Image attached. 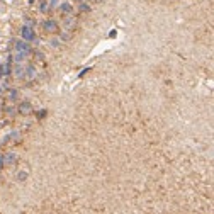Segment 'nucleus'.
I'll return each instance as SVG.
<instances>
[{"label":"nucleus","mask_w":214,"mask_h":214,"mask_svg":"<svg viewBox=\"0 0 214 214\" xmlns=\"http://www.w3.org/2000/svg\"><path fill=\"white\" fill-rule=\"evenodd\" d=\"M20 36H22V39H26V41H36V32H34V27H31V26H24L22 24Z\"/></svg>","instance_id":"f257e3e1"},{"label":"nucleus","mask_w":214,"mask_h":214,"mask_svg":"<svg viewBox=\"0 0 214 214\" xmlns=\"http://www.w3.org/2000/svg\"><path fill=\"white\" fill-rule=\"evenodd\" d=\"M15 51H20V53H31V46H29V41H26V39H20L15 43Z\"/></svg>","instance_id":"f03ea898"},{"label":"nucleus","mask_w":214,"mask_h":214,"mask_svg":"<svg viewBox=\"0 0 214 214\" xmlns=\"http://www.w3.org/2000/svg\"><path fill=\"white\" fill-rule=\"evenodd\" d=\"M17 112H20V114H31L32 112V104L29 100H22L19 104V107H17Z\"/></svg>","instance_id":"7ed1b4c3"},{"label":"nucleus","mask_w":214,"mask_h":214,"mask_svg":"<svg viewBox=\"0 0 214 214\" xmlns=\"http://www.w3.org/2000/svg\"><path fill=\"white\" fill-rule=\"evenodd\" d=\"M43 27H44V31H46V32H56V31H58V22H56V20H53V19L44 20Z\"/></svg>","instance_id":"20e7f679"},{"label":"nucleus","mask_w":214,"mask_h":214,"mask_svg":"<svg viewBox=\"0 0 214 214\" xmlns=\"http://www.w3.org/2000/svg\"><path fill=\"white\" fill-rule=\"evenodd\" d=\"M59 12H61V14H66V15L73 14V7H71V3H68V2L59 3Z\"/></svg>","instance_id":"39448f33"},{"label":"nucleus","mask_w":214,"mask_h":214,"mask_svg":"<svg viewBox=\"0 0 214 214\" xmlns=\"http://www.w3.org/2000/svg\"><path fill=\"white\" fill-rule=\"evenodd\" d=\"M15 158H17V155H15L14 151H9V153L3 155V163H5V165H12V163L15 162Z\"/></svg>","instance_id":"423d86ee"},{"label":"nucleus","mask_w":214,"mask_h":214,"mask_svg":"<svg viewBox=\"0 0 214 214\" xmlns=\"http://www.w3.org/2000/svg\"><path fill=\"white\" fill-rule=\"evenodd\" d=\"M27 56H29L27 53H20V51H17V53H15V55L12 56V59H14L15 63H24V61H26V58H27Z\"/></svg>","instance_id":"0eeeda50"},{"label":"nucleus","mask_w":214,"mask_h":214,"mask_svg":"<svg viewBox=\"0 0 214 214\" xmlns=\"http://www.w3.org/2000/svg\"><path fill=\"white\" fill-rule=\"evenodd\" d=\"M24 70H26V68L22 66V63H17V65L14 66L12 71H14V75H15L17 78H22V77H24Z\"/></svg>","instance_id":"6e6552de"},{"label":"nucleus","mask_w":214,"mask_h":214,"mask_svg":"<svg viewBox=\"0 0 214 214\" xmlns=\"http://www.w3.org/2000/svg\"><path fill=\"white\" fill-rule=\"evenodd\" d=\"M24 77H27V80H32V78L36 77V68L34 66H27V68L24 70Z\"/></svg>","instance_id":"1a4fd4ad"},{"label":"nucleus","mask_w":214,"mask_h":214,"mask_svg":"<svg viewBox=\"0 0 214 214\" xmlns=\"http://www.w3.org/2000/svg\"><path fill=\"white\" fill-rule=\"evenodd\" d=\"M24 26H31V27H34L36 26V20L29 17V15H24Z\"/></svg>","instance_id":"9d476101"},{"label":"nucleus","mask_w":214,"mask_h":214,"mask_svg":"<svg viewBox=\"0 0 214 214\" xmlns=\"http://www.w3.org/2000/svg\"><path fill=\"white\" fill-rule=\"evenodd\" d=\"M78 9H80V12H88V10H90V5H88V3H85V2H82Z\"/></svg>","instance_id":"9b49d317"},{"label":"nucleus","mask_w":214,"mask_h":214,"mask_svg":"<svg viewBox=\"0 0 214 214\" xmlns=\"http://www.w3.org/2000/svg\"><path fill=\"white\" fill-rule=\"evenodd\" d=\"M49 43H51V46H53V48H58L59 44H61V39H58V38H53L51 41H49Z\"/></svg>","instance_id":"f8f14e48"},{"label":"nucleus","mask_w":214,"mask_h":214,"mask_svg":"<svg viewBox=\"0 0 214 214\" xmlns=\"http://www.w3.org/2000/svg\"><path fill=\"white\" fill-rule=\"evenodd\" d=\"M17 95H19V92H17V90H10L9 99H10V100H17Z\"/></svg>","instance_id":"ddd939ff"},{"label":"nucleus","mask_w":214,"mask_h":214,"mask_svg":"<svg viewBox=\"0 0 214 214\" xmlns=\"http://www.w3.org/2000/svg\"><path fill=\"white\" fill-rule=\"evenodd\" d=\"M26 178H27V173H26V172H19V173H17V180H20V182H24Z\"/></svg>","instance_id":"4468645a"},{"label":"nucleus","mask_w":214,"mask_h":214,"mask_svg":"<svg viewBox=\"0 0 214 214\" xmlns=\"http://www.w3.org/2000/svg\"><path fill=\"white\" fill-rule=\"evenodd\" d=\"M48 9H49L48 2H46V0H44V2H41V7H39V10H41V12H46Z\"/></svg>","instance_id":"2eb2a0df"},{"label":"nucleus","mask_w":214,"mask_h":214,"mask_svg":"<svg viewBox=\"0 0 214 214\" xmlns=\"http://www.w3.org/2000/svg\"><path fill=\"white\" fill-rule=\"evenodd\" d=\"M9 136H10V138H14L15 141H19V138H20V133H19V131H14V133H10Z\"/></svg>","instance_id":"dca6fc26"},{"label":"nucleus","mask_w":214,"mask_h":214,"mask_svg":"<svg viewBox=\"0 0 214 214\" xmlns=\"http://www.w3.org/2000/svg\"><path fill=\"white\" fill-rule=\"evenodd\" d=\"M70 38H71V36H70V32H61V38H59V39H63V41H68Z\"/></svg>","instance_id":"f3484780"},{"label":"nucleus","mask_w":214,"mask_h":214,"mask_svg":"<svg viewBox=\"0 0 214 214\" xmlns=\"http://www.w3.org/2000/svg\"><path fill=\"white\" fill-rule=\"evenodd\" d=\"M0 77H3V63H0Z\"/></svg>","instance_id":"a211bd4d"},{"label":"nucleus","mask_w":214,"mask_h":214,"mask_svg":"<svg viewBox=\"0 0 214 214\" xmlns=\"http://www.w3.org/2000/svg\"><path fill=\"white\" fill-rule=\"evenodd\" d=\"M3 165H5V163H3V156L0 155V168H3Z\"/></svg>","instance_id":"6ab92c4d"},{"label":"nucleus","mask_w":214,"mask_h":214,"mask_svg":"<svg viewBox=\"0 0 214 214\" xmlns=\"http://www.w3.org/2000/svg\"><path fill=\"white\" fill-rule=\"evenodd\" d=\"M44 114H46V110H39V114H38V117H39V119H41V117L44 116Z\"/></svg>","instance_id":"aec40b11"},{"label":"nucleus","mask_w":214,"mask_h":214,"mask_svg":"<svg viewBox=\"0 0 214 214\" xmlns=\"http://www.w3.org/2000/svg\"><path fill=\"white\" fill-rule=\"evenodd\" d=\"M7 112H9L10 116H12V114H14V109H12V107H7Z\"/></svg>","instance_id":"412c9836"},{"label":"nucleus","mask_w":214,"mask_h":214,"mask_svg":"<svg viewBox=\"0 0 214 214\" xmlns=\"http://www.w3.org/2000/svg\"><path fill=\"white\" fill-rule=\"evenodd\" d=\"M51 5L55 7V5H58V0H51Z\"/></svg>","instance_id":"4be33fe9"},{"label":"nucleus","mask_w":214,"mask_h":214,"mask_svg":"<svg viewBox=\"0 0 214 214\" xmlns=\"http://www.w3.org/2000/svg\"><path fill=\"white\" fill-rule=\"evenodd\" d=\"M29 3H31V5H32V3H34V0H29Z\"/></svg>","instance_id":"5701e85b"},{"label":"nucleus","mask_w":214,"mask_h":214,"mask_svg":"<svg viewBox=\"0 0 214 214\" xmlns=\"http://www.w3.org/2000/svg\"><path fill=\"white\" fill-rule=\"evenodd\" d=\"M73 2H83V0H73Z\"/></svg>","instance_id":"b1692460"},{"label":"nucleus","mask_w":214,"mask_h":214,"mask_svg":"<svg viewBox=\"0 0 214 214\" xmlns=\"http://www.w3.org/2000/svg\"><path fill=\"white\" fill-rule=\"evenodd\" d=\"M2 90H3V87H0V94H2Z\"/></svg>","instance_id":"393cba45"},{"label":"nucleus","mask_w":214,"mask_h":214,"mask_svg":"<svg viewBox=\"0 0 214 214\" xmlns=\"http://www.w3.org/2000/svg\"><path fill=\"white\" fill-rule=\"evenodd\" d=\"M95 2H104V0H95Z\"/></svg>","instance_id":"a878e982"}]
</instances>
